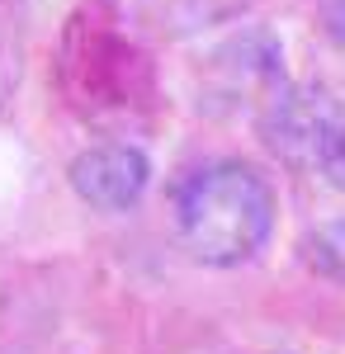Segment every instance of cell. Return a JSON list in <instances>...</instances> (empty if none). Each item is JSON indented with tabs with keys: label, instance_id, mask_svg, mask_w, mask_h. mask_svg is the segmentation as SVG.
Segmentation results:
<instances>
[{
	"label": "cell",
	"instance_id": "1",
	"mask_svg": "<svg viewBox=\"0 0 345 354\" xmlns=\"http://www.w3.org/2000/svg\"><path fill=\"white\" fill-rule=\"evenodd\" d=\"M175 232L199 265L237 270L265 250L274 232V189L246 161H213L175 194Z\"/></svg>",
	"mask_w": 345,
	"mask_h": 354
},
{
	"label": "cell",
	"instance_id": "2",
	"mask_svg": "<svg viewBox=\"0 0 345 354\" xmlns=\"http://www.w3.org/2000/svg\"><path fill=\"white\" fill-rule=\"evenodd\" d=\"M345 133V104L326 85H279L260 104V137L293 170H321Z\"/></svg>",
	"mask_w": 345,
	"mask_h": 354
},
{
	"label": "cell",
	"instance_id": "3",
	"mask_svg": "<svg viewBox=\"0 0 345 354\" xmlns=\"http://www.w3.org/2000/svg\"><path fill=\"white\" fill-rule=\"evenodd\" d=\"M142 57L128 48L123 28L114 15H105L100 24H90V10L71 15L67 28V71H76V81L85 85V104H118L133 95V71Z\"/></svg>",
	"mask_w": 345,
	"mask_h": 354
},
{
	"label": "cell",
	"instance_id": "4",
	"mask_svg": "<svg viewBox=\"0 0 345 354\" xmlns=\"http://www.w3.org/2000/svg\"><path fill=\"white\" fill-rule=\"evenodd\" d=\"M67 180H71V189L90 208H100V213H128L137 198L147 194L152 161H147V151H137L128 142H105V147L80 151L76 161L67 165Z\"/></svg>",
	"mask_w": 345,
	"mask_h": 354
},
{
	"label": "cell",
	"instance_id": "5",
	"mask_svg": "<svg viewBox=\"0 0 345 354\" xmlns=\"http://www.w3.org/2000/svg\"><path fill=\"white\" fill-rule=\"evenodd\" d=\"M152 5L175 33H194V28H213V24L237 19L251 0H152Z\"/></svg>",
	"mask_w": 345,
	"mask_h": 354
},
{
	"label": "cell",
	"instance_id": "6",
	"mask_svg": "<svg viewBox=\"0 0 345 354\" xmlns=\"http://www.w3.org/2000/svg\"><path fill=\"white\" fill-rule=\"evenodd\" d=\"M303 265L317 274V279H331V283H345V218L321 222L303 236Z\"/></svg>",
	"mask_w": 345,
	"mask_h": 354
},
{
	"label": "cell",
	"instance_id": "7",
	"mask_svg": "<svg viewBox=\"0 0 345 354\" xmlns=\"http://www.w3.org/2000/svg\"><path fill=\"white\" fill-rule=\"evenodd\" d=\"M317 24H321V33L345 53V0H321L317 5Z\"/></svg>",
	"mask_w": 345,
	"mask_h": 354
},
{
	"label": "cell",
	"instance_id": "8",
	"mask_svg": "<svg viewBox=\"0 0 345 354\" xmlns=\"http://www.w3.org/2000/svg\"><path fill=\"white\" fill-rule=\"evenodd\" d=\"M15 81H19V53H15V43L0 33V109L10 104V95H15Z\"/></svg>",
	"mask_w": 345,
	"mask_h": 354
},
{
	"label": "cell",
	"instance_id": "9",
	"mask_svg": "<svg viewBox=\"0 0 345 354\" xmlns=\"http://www.w3.org/2000/svg\"><path fill=\"white\" fill-rule=\"evenodd\" d=\"M321 175H326V185L345 189V133H341V142L331 147V156H326V165H321Z\"/></svg>",
	"mask_w": 345,
	"mask_h": 354
}]
</instances>
